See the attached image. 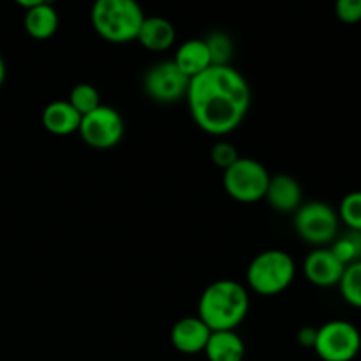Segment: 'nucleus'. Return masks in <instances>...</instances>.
<instances>
[{"label": "nucleus", "instance_id": "nucleus-1", "mask_svg": "<svg viewBox=\"0 0 361 361\" xmlns=\"http://www.w3.org/2000/svg\"><path fill=\"white\" fill-rule=\"evenodd\" d=\"M187 104L196 126L212 136L238 129L250 108L249 81L231 66H210L190 78Z\"/></svg>", "mask_w": 361, "mask_h": 361}, {"label": "nucleus", "instance_id": "nucleus-2", "mask_svg": "<svg viewBox=\"0 0 361 361\" xmlns=\"http://www.w3.org/2000/svg\"><path fill=\"white\" fill-rule=\"evenodd\" d=\"M250 298L247 289L231 279L212 282L200 296L197 317L212 331L236 330L247 317Z\"/></svg>", "mask_w": 361, "mask_h": 361}, {"label": "nucleus", "instance_id": "nucleus-3", "mask_svg": "<svg viewBox=\"0 0 361 361\" xmlns=\"http://www.w3.org/2000/svg\"><path fill=\"white\" fill-rule=\"evenodd\" d=\"M145 13L137 0H94L90 21L99 37L113 44L137 39Z\"/></svg>", "mask_w": 361, "mask_h": 361}, {"label": "nucleus", "instance_id": "nucleus-4", "mask_svg": "<svg viewBox=\"0 0 361 361\" xmlns=\"http://www.w3.org/2000/svg\"><path fill=\"white\" fill-rule=\"evenodd\" d=\"M295 277V259L279 249L257 254L247 268V284L261 296L281 295L293 284Z\"/></svg>", "mask_w": 361, "mask_h": 361}, {"label": "nucleus", "instance_id": "nucleus-5", "mask_svg": "<svg viewBox=\"0 0 361 361\" xmlns=\"http://www.w3.org/2000/svg\"><path fill=\"white\" fill-rule=\"evenodd\" d=\"M338 224L341 219L337 210L323 201L302 203V207L295 212L296 235L316 249L331 245L338 235Z\"/></svg>", "mask_w": 361, "mask_h": 361}, {"label": "nucleus", "instance_id": "nucleus-6", "mask_svg": "<svg viewBox=\"0 0 361 361\" xmlns=\"http://www.w3.org/2000/svg\"><path fill=\"white\" fill-rule=\"evenodd\" d=\"M270 173L256 159L240 157L224 171V189L238 203H257L267 196Z\"/></svg>", "mask_w": 361, "mask_h": 361}, {"label": "nucleus", "instance_id": "nucleus-7", "mask_svg": "<svg viewBox=\"0 0 361 361\" xmlns=\"http://www.w3.org/2000/svg\"><path fill=\"white\" fill-rule=\"evenodd\" d=\"M314 351L323 361H353L361 351V334L345 319H334L317 328Z\"/></svg>", "mask_w": 361, "mask_h": 361}, {"label": "nucleus", "instance_id": "nucleus-8", "mask_svg": "<svg viewBox=\"0 0 361 361\" xmlns=\"http://www.w3.org/2000/svg\"><path fill=\"white\" fill-rule=\"evenodd\" d=\"M78 133L88 147L97 148V150H108L122 141L126 123H123L122 115L115 108L101 104L97 109L81 116Z\"/></svg>", "mask_w": 361, "mask_h": 361}, {"label": "nucleus", "instance_id": "nucleus-9", "mask_svg": "<svg viewBox=\"0 0 361 361\" xmlns=\"http://www.w3.org/2000/svg\"><path fill=\"white\" fill-rule=\"evenodd\" d=\"M190 78L176 67L173 60H164L147 71L143 78L145 94L155 102L171 104L187 95Z\"/></svg>", "mask_w": 361, "mask_h": 361}, {"label": "nucleus", "instance_id": "nucleus-10", "mask_svg": "<svg viewBox=\"0 0 361 361\" xmlns=\"http://www.w3.org/2000/svg\"><path fill=\"white\" fill-rule=\"evenodd\" d=\"M345 267L334 256L330 247H317L303 261L307 281L317 288H334L341 282Z\"/></svg>", "mask_w": 361, "mask_h": 361}, {"label": "nucleus", "instance_id": "nucleus-11", "mask_svg": "<svg viewBox=\"0 0 361 361\" xmlns=\"http://www.w3.org/2000/svg\"><path fill=\"white\" fill-rule=\"evenodd\" d=\"M210 335L212 330L197 316L182 317L171 330V344L182 355H197L204 351Z\"/></svg>", "mask_w": 361, "mask_h": 361}, {"label": "nucleus", "instance_id": "nucleus-12", "mask_svg": "<svg viewBox=\"0 0 361 361\" xmlns=\"http://www.w3.org/2000/svg\"><path fill=\"white\" fill-rule=\"evenodd\" d=\"M264 200L279 214H293L302 207L303 190L293 176L275 175L270 178Z\"/></svg>", "mask_w": 361, "mask_h": 361}, {"label": "nucleus", "instance_id": "nucleus-13", "mask_svg": "<svg viewBox=\"0 0 361 361\" xmlns=\"http://www.w3.org/2000/svg\"><path fill=\"white\" fill-rule=\"evenodd\" d=\"M176 32L169 20L162 16H145L136 41L148 51L161 53L175 44Z\"/></svg>", "mask_w": 361, "mask_h": 361}, {"label": "nucleus", "instance_id": "nucleus-14", "mask_svg": "<svg viewBox=\"0 0 361 361\" xmlns=\"http://www.w3.org/2000/svg\"><path fill=\"white\" fill-rule=\"evenodd\" d=\"M81 115L67 101H53L42 111V126L55 136H69L80 129Z\"/></svg>", "mask_w": 361, "mask_h": 361}, {"label": "nucleus", "instance_id": "nucleus-15", "mask_svg": "<svg viewBox=\"0 0 361 361\" xmlns=\"http://www.w3.org/2000/svg\"><path fill=\"white\" fill-rule=\"evenodd\" d=\"M173 62L185 76L194 78L212 66V56L204 39H189L176 49Z\"/></svg>", "mask_w": 361, "mask_h": 361}, {"label": "nucleus", "instance_id": "nucleus-16", "mask_svg": "<svg viewBox=\"0 0 361 361\" xmlns=\"http://www.w3.org/2000/svg\"><path fill=\"white\" fill-rule=\"evenodd\" d=\"M203 353L208 361H243L245 344L235 330L212 331Z\"/></svg>", "mask_w": 361, "mask_h": 361}, {"label": "nucleus", "instance_id": "nucleus-17", "mask_svg": "<svg viewBox=\"0 0 361 361\" xmlns=\"http://www.w3.org/2000/svg\"><path fill=\"white\" fill-rule=\"evenodd\" d=\"M23 27L32 39L46 41L59 30V13L51 4H41L27 9L23 18Z\"/></svg>", "mask_w": 361, "mask_h": 361}, {"label": "nucleus", "instance_id": "nucleus-18", "mask_svg": "<svg viewBox=\"0 0 361 361\" xmlns=\"http://www.w3.org/2000/svg\"><path fill=\"white\" fill-rule=\"evenodd\" d=\"M330 250L344 267L356 263L361 259V233L348 231L344 235H337L331 242Z\"/></svg>", "mask_w": 361, "mask_h": 361}, {"label": "nucleus", "instance_id": "nucleus-19", "mask_svg": "<svg viewBox=\"0 0 361 361\" xmlns=\"http://www.w3.org/2000/svg\"><path fill=\"white\" fill-rule=\"evenodd\" d=\"M338 289L345 303L355 309H361V259L345 267Z\"/></svg>", "mask_w": 361, "mask_h": 361}, {"label": "nucleus", "instance_id": "nucleus-20", "mask_svg": "<svg viewBox=\"0 0 361 361\" xmlns=\"http://www.w3.org/2000/svg\"><path fill=\"white\" fill-rule=\"evenodd\" d=\"M67 102L83 116L101 106V97H99V90L94 85L78 83L76 87H73V90H71L69 101Z\"/></svg>", "mask_w": 361, "mask_h": 361}, {"label": "nucleus", "instance_id": "nucleus-21", "mask_svg": "<svg viewBox=\"0 0 361 361\" xmlns=\"http://www.w3.org/2000/svg\"><path fill=\"white\" fill-rule=\"evenodd\" d=\"M208 46V51L212 56V66H229L233 59V46L231 37L226 32H212L207 39H204Z\"/></svg>", "mask_w": 361, "mask_h": 361}, {"label": "nucleus", "instance_id": "nucleus-22", "mask_svg": "<svg viewBox=\"0 0 361 361\" xmlns=\"http://www.w3.org/2000/svg\"><path fill=\"white\" fill-rule=\"evenodd\" d=\"M338 219L349 228V231L361 233V190H353L342 197L338 204Z\"/></svg>", "mask_w": 361, "mask_h": 361}, {"label": "nucleus", "instance_id": "nucleus-23", "mask_svg": "<svg viewBox=\"0 0 361 361\" xmlns=\"http://www.w3.org/2000/svg\"><path fill=\"white\" fill-rule=\"evenodd\" d=\"M210 157H212V162H214L217 168L224 169L226 171L229 166H233L236 161H238L240 155L233 143H229V141H217V143L212 147Z\"/></svg>", "mask_w": 361, "mask_h": 361}, {"label": "nucleus", "instance_id": "nucleus-24", "mask_svg": "<svg viewBox=\"0 0 361 361\" xmlns=\"http://www.w3.org/2000/svg\"><path fill=\"white\" fill-rule=\"evenodd\" d=\"M335 14L345 25L361 21V0H335Z\"/></svg>", "mask_w": 361, "mask_h": 361}, {"label": "nucleus", "instance_id": "nucleus-25", "mask_svg": "<svg viewBox=\"0 0 361 361\" xmlns=\"http://www.w3.org/2000/svg\"><path fill=\"white\" fill-rule=\"evenodd\" d=\"M316 338H317V328L314 326L300 328L298 335H296L298 344L302 345V348H309V349H314V345H316Z\"/></svg>", "mask_w": 361, "mask_h": 361}, {"label": "nucleus", "instance_id": "nucleus-26", "mask_svg": "<svg viewBox=\"0 0 361 361\" xmlns=\"http://www.w3.org/2000/svg\"><path fill=\"white\" fill-rule=\"evenodd\" d=\"M14 2L23 7V9H30V7L41 6V4H49V0H14Z\"/></svg>", "mask_w": 361, "mask_h": 361}, {"label": "nucleus", "instance_id": "nucleus-27", "mask_svg": "<svg viewBox=\"0 0 361 361\" xmlns=\"http://www.w3.org/2000/svg\"><path fill=\"white\" fill-rule=\"evenodd\" d=\"M4 81H6V62H4V59L0 56V87L4 85Z\"/></svg>", "mask_w": 361, "mask_h": 361}]
</instances>
